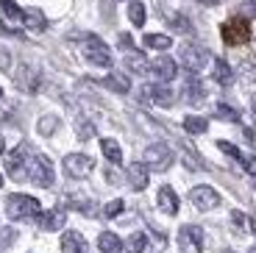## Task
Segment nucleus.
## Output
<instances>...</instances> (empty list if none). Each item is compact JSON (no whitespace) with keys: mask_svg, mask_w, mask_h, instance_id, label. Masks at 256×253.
I'll return each mask as SVG.
<instances>
[{"mask_svg":"<svg viewBox=\"0 0 256 253\" xmlns=\"http://www.w3.org/2000/svg\"><path fill=\"white\" fill-rule=\"evenodd\" d=\"M145 164L148 170H167V167L173 164V150H170V145H164V142H156V145H148L145 150Z\"/></svg>","mask_w":256,"mask_h":253,"instance_id":"nucleus-5","label":"nucleus"},{"mask_svg":"<svg viewBox=\"0 0 256 253\" xmlns=\"http://www.w3.org/2000/svg\"><path fill=\"white\" fill-rule=\"evenodd\" d=\"M100 148H103V156L109 158L112 164H120L122 162V150H120V145H117L114 140H103Z\"/></svg>","mask_w":256,"mask_h":253,"instance_id":"nucleus-25","label":"nucleus"},{"mask_svg":"<svg viewBox=\"0 0 256 253\" xmlns=\"http://www.w3.org/2000/svg\"><path fill=\"white\" fill-rule=\"evenodd\" d=\"M98 248H100V253H120L122 250V242L117 234H112V231H103L100 236H98Z\"/></svg>","mask_w":256,"mask_h":253,"instance_id":"nucleus-18","label":"nucleus"},{"mask_svg":"<svg viewBox=\"0 0 256 253\" xmlns=\"http://www.w3.org/2000/svg\"><path fill=\"white\" fill-rule=\"evenodd\" d=\"M120 48H122V50H131V48H134V42H131L128 34H122V36H120Z\"/></svg>","mask_w":256,"mask_h":253,"instance_id":"nucleus-41","label":"nucleus"},{"mask_svg":"<svg viewBox=\"0 0 256 253\" xmlns=\"http://www.w3.org/2000/svg\"><path fill=\"white\" fill-rule=\"evenodd\" d=\"M62 253H86V240L78 231H67L62 236Z\"/></svg>","mask_w":256,"mask_h":253,"instance_id":"nucleus-15","label":"nucleus"},{"mask_svg":"<svg viewBox=\"0 0 256 253\" xmlns=\"http://www.w3.org/2000/svg\"><path fill=\"white\" fill-rule=\"evenodd\" d=\"M240 76H242V81L254 84V81H256V64H254V62H242V67H240Z\"/></svg>","mask_w":256,"mask_h":253,"instance_id":"nucleus-32","label":"nucleus"},{"mask_svg":"<svg viewBox=\"0 0 256 253\" xmlns=\"http://www.w3.org/2000/svg\"><path fill=\"white\" fill-rule=\"evenodd\" d=\"M145 95L150 98V100H154L156 106H173V100H176L173 89L167 86V84H156V86H148V89H145Z\"/></svg>","mask_w":256,"mask_h":253,"instance_id":"nucleus-14","label":"nucleus"},{"mask_svg":"<svg viewBox=\"0 0 256 253\" xmlns=\"http://www.w3.org/2000/svg\"><path fill=\"white\" fill-rule=\"evenodd\" d=\"M128 176V184H131V190L142 192L148 186V181H150V176H148V164H142V162H134V164H128L126 170Z\"/></svg>","mask_w":256,"mask_h":253,"instance_id":"nucleus-12","label":"nucleus"},{"mask_svg":"<svg viewBox=\"0 0 256 253\" xmlns=\"http://www.w3.org/2000/svg\"><path fill=\"white\" fill-rule=\"evenodd\" d=\"M178 245L181 253H200L204 250V231L198 226H184L178 231Z\"/></svg>","mask_w":256,"mask_h":253,"instance_id":"nucleus-7","label":"nucleus"},{"mask_svg":"<svg viewBox=\"0 0 256 253\" xmlns=\"http://www.w3.org/2000/svg\"><path fill=\"white\" fill-rule=\"evenodd\" d=\"M17 84L26 89V92H39L42 76H39V70L34 67V64H20L17 67Z\"/></svg>","mask_w":256,"mask_h":253,"instance_id":"nucleus-10","label":"nucleus"},{"mask_svg":"<svg viewBox=\"0 0 256 253\" xmlns=\"http://www.w3.org/2000/svg\"><path fill=\"white\" fill-rule=\"evenodd\" d=\"M209 50L200 48V44H181V62L190 72H200L209 64Z\"/></svg>","mask_w":256,"mask_h":253,"instance_id":"nucleus-6","label":"nucleus"},{"mask_svg":"<svg viewBox=\"0 0 256 253\" xmlns=\"http://www.w3.org/2000/svg\"><path fill=\"white\" fill-rule=\"evenodd\" d=\"M103 86L112 89V92H120V95H126L128 89H131V81H128L126 76H120V72H112V76L103 78Z\"/></svg>","mask_w":256,"mask_h":253,"instance_id":"nucleus-19","label":"nucleus"},{"mask_svg":"<svg viewBox=\"0 0 256 253\" xmlns=\"http://www.w3.org/2000/svg\"><path fill=\"white\" fill-rule=\"evenodd\" d=\"M145 48H154V50H167L170 44H173V39L164 36V34H145Z\"/></svg>","mask_w":256,"mask_h":253,"instance_id":"nucleus-24","label":"nucleus"},{"mask_svg":"<svg viewBox=\"0 0 256 253\" xmlns=\"http://www.w3.org/2000/svg\"><path fill=\"white\" fill-rule=\"evenodd\" d=\"M122 206H126V203L122 200H112L109 206H106V209H103V217H117L122 212Z\"/></svg>","mask_w":256,"mask_h":253,"instance_id":"nucleus-36","label":"nucleus"},{"mask_svg":"<svg viewBox=\"0 0 256 253\" xmlns=\"http://www.w3.org/2000/svg\"><path fill=\"white\" fill-rule=\"evenodd\" d=\"M214 81H218L220 86H228V84L234 81V70H231L228 62H223V58H214Z\"/></svg>","mask_w":256,"mask_h":253,"instance_id":"nucleus-22","label":"nucleus"},{"mask_svg":"<svg viewBox=\"0 0 256 253\" xmlns=\"http://www.w3.org/2000/svg\"><path fill=\"white\" fill-rule=\"evenodd\" d=\"M220 34H223V42L226 44L237 48V44H245L250 39V22L245 17H231V20H226V22H223Z\"/></svg>","mask_w":256,"mask_h":253,"instance_id":"nucleus-2","label":"nucleus"},{"mask_svg":"<svg viewBox=\"0 0 256 253\" xmlns=\"http://www.w3.org/2000/svg\"><path fill=\"white\" fill-rule=\"evenodd\" d=\"M6 170L12 172V178H26L28 167L22 164V150H14L6 156Z\"/></svg>","mask_w":256,"mask_h":253,"instance_id":"nucleus-17","label":"nucleus"},{"mask_svg":"<svg viewBox=\"0 0 256 253\" xmlns=\"http://www.w3.org/2000/svg\"><path fill=\"white\" fill-rule=\"evenodd\" d=\"M231 226L237 228V231H242V228H245V214H242V212H231Z\"/></svg>","mask_w":256,"mask_h":253,"instance_id":"nucleus-40","label":"nucleus"},{"mask_svg":"<svg viewBox=\"0 0 256 253\" xmlns=\"http://www.w3.org/2000/svg\"><path fill=\"white\" fill-rule=\"evenodd\" d=\"M145 245H148V236L142 234V231H136V234L128 236V242H126V253H142V250H145Z\"/></svg>","mask_w":256,"mask_h":253,"instance_id":"nucleus-27","label":"nucleus"},{"mask_svg":"<svg viewBox=\"0 0 256 253\" xmlns=\"http://www.w3.org/2000/svg\"><path fill=\"white\" fill-rule=\"evenodd\" d=\"M0 14L12 22H26V12L14 3V0H0Z\"/></svg>","mask_w":256,"mask_h":253,"instance_id":"nucleus-20","label":"nucleus"},{"mask_svg":"<svg viewBox=\"0 0 256 253\" xmlns=\"http://www.w3.org/2000/svg\"><path fill=\"white\" fill-rule=\"evenodd\" d=\"M223 253H237V250H223Z\"/></svg>","mask_w":256,"mask_h":253,"instance_id":"nucleus-45","label":"nucleus"},{"mask_svg":"<svg viewBox=\"0 0 256 253\" xmlns=\"http://www.w3.org/2000/svg\"><path fill=\"white\" fill-rule=\"evenodd\" d=\"M0 98H3V89H0Z\"/></svg>","mask_w":256,"mask_h":253,"instance_id":"nucleus-47","label":"nucleus"},{"mask_svg":"<svg viewBox=\"0 0 256 253\" xmlns=\"http://www.w3.org/2000/svg\"><path fill=\"white\" fill-rule=\"evenodd\" d=\"M0 153H3V136H0Z\"/></svg>","mask_w":256,"mask_h":253,"instance_id":"nucleus-44","label":"nucleus"},{"mask_svg":"<svg viewBox=\"0 0 256 253\" xmlns=\"http://www.w3.org/2000/svg\"><path fill=\"white\" fill-rule=\"evenodd\" d=\"M28 172H31V181L36 184V186H50L53 184V164H50V158L48 156H31L28 158Z\"/></svg>","mask_w":256,"mask_h":253,"instance_id":"nucleus-4","label":"nucleus"},{"mask_svg":"<svg viewBox=\"0 0 256 253\" xmlns=\"http://www.w3.org/2000/svg\"><path fill=\"white\" fill-rule=\"evenodd\" d=\"M150 72H154V78H159L162 84H167L178 76V67H176V62L170 56H159L156 62H150Z\"/></svg>","mask_w":256,"mask_h":253,"instance_id":"nucleus-11","label":"nucleus"},{"mask_svg":"<svg viewBox=\"0 0 256 253\" xmlns=\"http://www.w3.org/2000/svg\"><path fill=\"white\" fill-rule=\"evenodd\" d=\"M126 64H128V67H131V70L136 72V76H148V72H150V64H148V58L142 56V53L128 50V56H126Z\"/></svg>","mask_w":256,"mask_h":253,"instance_id":"nucleus-21","label":"nucleus"},{"mask_svg":"<svg viewBox=\"0 0 256 253\" xmlns=\"http://www.w3.org/2000/svg\"><path fill=\"white\" fill-rule=\"evenodd\" d=\"M250 231H254V234H256V217H254V220H250Z\"/></svg>","mask_w":256,"mask_h":253,"instance_id":"nucleus-43","label":"nucleus"},{"mask_svg":"<svg viewBox=\"0 0 256 253\" xmlns=\"http://www.w3.org/2000/svg\"><path fill=\"white\" fill-rule=\"evenodd\" d=\"M170 22H173V28H176V31L192 34V26H190V20H186V17H181V14H173V17H170Z\"/></svg>","mask_w":256,"mask_h":253,"instance_id":"nucleus-34","label":"nucleus"},{"mask_svg":"<svg viewBox=\"0 0 256 253\" xmlns=\"http://www.w3.org/2000/svg\"><path fill=\"white\" fill-rule=\"evenodd\" d=\"M156 200H159V209L164 212V214H176V212H178V195H176L170 186H162Z\"/></svg>","mask_w":256,"mask_h":253,"instance_id":"nucleus-16","label":"nucleus"},{"mask_svg":"<svg viewBox=\"0 0 256 253\" xmlns=\"http://www.w3.org/2000/svg\"><path fill=\"white\" fill-rule=\"evenodd\" d=\"M92 167H95V162H92L90 156H84V153L64 156V172L72 176V178H81V176H86V172H92Z\"/></svg>","mask_w":256,"mask_h":253,"instance_id":"nucleus-8","label":"nucleus"},{"mask_svg":"<svg viewBox=\"0 0 256 253\" xmlns=\"http://www.w3.org/2000/svg\"><path fill=\"white\" fill-rule=\"evenodd\" d=\"M209 128L206 117H184V131L186 134H204Z\"/></svg>","mask_w":256,"mask_h":253,"instance_id":"nucleus-28","label":"nucleus"},{"mask_svg":"<svg viewBox=\"0 0 256 253\" xmlns=\"http://www.w3.org/2000/svg\"><path fill=\"white\" fill-rule=\"evenodd\" d=\"M240 164L245 167V172H248V176L256 178V156H242V162H240Z\"/></svg>","mask_w":256,"mask_h":253,"instance_id":"nucleus-37","label":"nucleus"},{"mask_svg":"<svg viewBox=\"0 0 256 253\" xmlns=\"http://www.w3.org/2000/svg\"><path fill=\"white\" fill-rule=\"evenodd\" d=\"M128 17L134 26H145V3H131L128 6Z\"/></svg>","mask_w":256,"mask_h":253,"instance_id":"nucleus-30","label":"nucleus"},{"mask_svg":"<svg viewBox=\"0 0 256 253\" xmlns=\"http://www.w3.org/2000/svg\"><path fill=\"white\" fill-rule=\"evenodd\" d=\"M6 212L12 220H28V217L39 214V200L34 195H12L6 200Z\"/></svg>","mask_w":256,"mask_h":253,"instance_id":"nucleus-3","label":"nucleus"},{"mask_svg":"<svg viewBox=\"0 0 256 253\" xmlns=\"http://www.w3.org/2000/svg\"><path fill=\"white\" fill-rule=\"evenodd\" d=\"M245 140H248V142H250V145H256V134H254V131H250V128H245Z\"/></svg>","mask_w":256,"mask_h":253,"instance_id":"nucleus-42","label":"nucleus"},{"mask_svg":"<svg viewBox=\"0 0 256 253\" xmlns=\"http://www.w3.org/2000/svg\"><path fill=\"white\" fill-rule=\"evenodd\" d=\"M22 26H28L31 31H45L48 20H45V14L39 12V8H28V12H26V22H22Z\"/></svg>","mask_w":256,"mask_h":253,"instance_id":"nucleus-23","label":"nucleus"},{"mask_svg":"<svg viewBox=\"0 0 256 253\" xmlns=\"http://www.w3.org/2000/svg\"><path fill=\"white\" fill-rule=\"evenodd\" d=\"M64 222H67V217H64V212H58V209L39 212L36 214V226L42 228V231H58V228H64Z\"/></svg>","mask_w":256,"mask_h":253,"instance_id":"nucleus-13","label":"nucleus"},{"mask_svg":"<svg viewBox=\"0 0 256 253\" xmlns=\"http://www.w3.org/2000/svg\"><path fill=\"white\" fill-rule=\"evenodd\" d=\"M186 100L190 103H204V86H200L198 78H190V84H186Z\"/></svg>","mask_w":256,"mask_h":253,"instance_id":"nucleus-26","label":"nucleus"},{"mask_svg":"<svg viewBox=\"0 0 256 253\" xmlns=\"http://www.w3.org/2000/svg\"><path fill=\"white\" fill-rule=\"evenodd\" d=\"M218 148L226 153V156H231V158H237V162H242V153H240V148H234L231 142H226V140H220L218 142Z\"/></svg>","mask_w":256,"mask_h":253,"instance_id":"nucleus-33","label":"nucleus"},{"mask_svg":"<svg viewBox=\"0 0 256 253\" xmlns=\"http://www.w3.org/2000/svg\"><path fill=\"white\" fill-rule=\"evenodd\" d=\"M218 117L220 120H231V122H237L240 120V114H237V108H231V106H226V103H218Z\"/></svg>","mask_w":256,"mask_h":253,"instance_id":"nucleus-31","label":"nucleus"},{"mask_svg":"<svg viewBox=\"0 0 256 253\" xmlns=\"http://www.w3.org/2000/svg\"><path fill=\"white\" fill-rule=\"evenodd\" d=\"M76 39L81 42V53L90 64H95V67H112V50L103 44V39H98L95 34H81Z\"/></svg>","mask_w":256,"mask_h":253,"instance_id":"nucleus-1","label":"nucleus"},{"mask_svg":"<svg viewBox=\"0 0 256 253\" xmlns=\"http://www.w3.org/2000/svg\"><path fill=\"white\" fill-rule=\"evenodd\" d=\"M0 186H3V176H0Z\"/></svg>","mask_w":256,"mask_h":253,"instance_id":"nucleus-46","label":"nucleus"},{"mask_svg":"<svg viewBox=\"0 0 256 253\" xmlns=\"http://www.w3.org/2000/svg\"><path fill=\"white\" fill-rule=\"evenodd\" d=\"M36 128H39V134H42V136H50V134L58 128V117H56V114H45V117L36 122Z\"/></svg>","mask_w":256,"mask_h":253,"instance_id":"nucleus-29","label":"nucleus"},{"mask_svg":"<svg viewBox=\"0 0 256 253\" xmlns=\"http://www.w3.org/2000/svg\"><path fill=\"white\" fill-rule=\"evenodd\" d=\"M240 14L242 17H256V0H245L242 6H240Z\"/></svg>","mask_w":256,"mask_h":253,"instance_id":"nucleus-38","label":"nucleus"},{"mask_svg":"<svg viewBox=\"0 0 256 253\" xmlns=\"http://www.w3.org/2000/svg\"><path fill=\"white\" fill-rule=\"evenodd\" d=\"M190 200L198 206L200 212H209L214 209V206H220V195L214 186H195V190L190 192Z\"/></svg>","mask_w":256,"mask_h":253,"instance_id":"nucleus-9","label":"nucleus"},{"mask_svg":"<svg viewBox=\"0 0 256 253\" xmlns=\"http://www.w3.org/2000/svg\"><path fill=\"white\" fill-rule=\"evenodd\" d=\"M78 136H81V140H92V136H95V126H92V122H78Z\"/></svg>","mask_w":256,"mask_h":253,"instance_id":"nucleus-35","label":"nucleus"},{"mask_svg":"<svg viewBox=\"0 0 256 253\" xmlns=\"http://www.w3.org/2000/svg\"><path fill=\"white\" fill-rule=\"evenodd\" d=\"M0 70H3V72L12 70V53H8L6 48H0Z\"/></svg>","mask_w":256,"mask_h":253,"instance_id":"nucleus-39","label":"nucleus"}]
</instances>
